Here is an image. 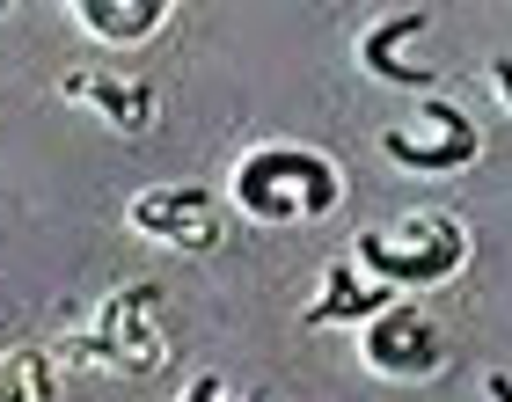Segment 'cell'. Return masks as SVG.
Wrapping results in <instances>:
<instances>
[{
	"instance_id": "cell-1",
	"label": "cell",
	"mask_w": 512,
	"mask_h": 402,
	"mask_svg": "<svg viewBox=\"0 0 512 402\" xmlns=\"http://www.w3.org/2000/svg\"><path fill=\"white\" fill-rule=\"evenodd\" d=\"M227 205L256 227H300L344 205V169L322 147H293V139H264L235 161Z\"/></svg>"
},
{
	"instance_id": "cell-2",
	"label": "cell",
	"mask_w": 512,
	"mask_h": 402,
	"mask_svg": "<svg viewBox=\"0 0 512 402\" xmlns=\"http://www.w3.org/2000/svg\"><path fill=\"white\" fill-rule=\"evenodd\" d=\"M161 293L154 286H118L96 300L74 337L52 344V366L66 373H103V381H147V373L169 359V337H161Z\"/></svg>"
},
{
	"instance_id": "cell-3",
	"label": "cell",
	"mask_w": 512,
	"mask_h": 402,
	"mask_svg": "<svg viewBox=\"0 0 512 402\" xmlns=\"http://www.w3.org/2000/svg\"><path fill=\"white\" fill-rule=\"evenodd\" d=\"M344 256L388 293H425V286H447V278L469 271V227L454 212H403L395 227H359Z\"/></svg>"
},
{
	"instance_id": "cell-4",
	"label": "cell",
	"mask_w": 512,
	"mask_h": 402,
	"mask_svg": "<svg viewBox=\"0 0 512 402\" xmlns=\"http://www.w3.org/2000/svg\"><path fill=\"white\" fill-rule=\"evenodd\" d=\"M381 154L395 161V169H410V176H461V169H476L483 132H476V117L454 96H425L410 125L381 132Z\"/></svg>"
},
{
	"instance_id": "cell-5",
	"label": "cell",
	"mask_w": 512,
	"mask_h": 402,
	"mask_svg": "<svg viewBox=\"0 0 512 402\" xmlns=\"http://www.w3.org/2000/svg\"><path fill=\"white\" fill-rule=\"evenodd\" d=\"M125 227L139 234V242H161V249H176V256H198V249H220L227 212H220V198L205 191V183H147V191H132Z\"/></svg>"
},
{
	"instance_id": "cell-6",
	"label": "cell",
	"mask_w": 512,
	"mask_h": 402,
	"mask_svg": "<svg viewBox=\"0 0 512 402\" xmlns=\"http://www.w3.org/2000/svg\"><path fill=\"white\" fill-rule=\"evenodd\" d=\"M359 359H366V373H381V381H439V366H447V329L432 322V307L395 300L388 315H374L359 329Z\"/></svg>"
},
{
	"instance_id": "cell-7",
	"label": "cell",
	"mask_w": 512,
	"mask_h": 402,
	"mask_svg": "<svg viewBox=\"0 0 512 402\" xmlns=\"http://www.w3.org/2000/svg\"><path fill=\"white\" fill-rule=\"evenodd\" d=\"M59 103L96 110L118 139H147L161 125V88L125 74V66H66V74H59Z\"/></svg>"
},
{
	"instance_id": "cell-8",
	"label": "cell",
	"mask_w": 512,
	"mask_h": 402,
	"mask_svg": "<svg viewBox=\"0 0 512 402\" xmlns=\"http://www.w3.org/2000/svg\"><path fill=\"white\" fill-rule=\"evenodd\" d=\"M425 30H432V8H388L381 22H366V30H359L352 52H359V66H366L381 88H403V96L425 103V96H447L432 66L410 59V37H425Z\"/></svg>"
},
{
	"instance_id": "cell-9",
	"label": "cell",
	"mask_w": 512,
	"mask_h": 402,
	"mask_svg": "<svg viewBox=\"0 0 512 402\" xmlns=\"http://www.w3.org/2000/svg\"><path fill=\"white\" fill-rule=\"evenodd\" d=\"M403 300V293H388V286H374L352 256H330V271H322V286H315V300H308V329H366L374 315H388V307Z\"/></svg>"
},
{
	"instance_id": "cell-10",
	"label": "cell",
	"mask_w": 512,
	"mask_h": 402,
	"mask_svg": "<svg viewBox=\"0 0 512 402\" xmlns=\"http://www.w3.org/2000/svg\"><path fill=\"white\" fill-rule=\"evenodd\" d=\"M66 15L96 44H147V37H161V22L176 15V0H74Z\"/></svg>"
},
{
	"instance_id": "cell-11",
	"label": "cell",
	"mask_w": 512,
	"mask_h": 402,
	"mask_svg": "<svg viewBox=\"0 0 512 402\" xmlns=\"http://www.w3.org/2000/svg\"><path fill=\"white\" fill-rule=\"evenodd\" d=\"M0 402H52V359L8 351V359H0Z\"/></svg>"
},
{
	"instance_id": "cell-12",
	"label": "cell",
	"mask_w": 512,
	"mask_h": 402,
	"mask_svg": "<svg viewBox=\"0 0 512 402\" xmlns=\"http://www.w3.org/2000/svg\"><path fill=\"white\" fill-rule=\"evenodd\" d=\"M176 402H286V395H278V388H242L235 373H198Z\"/></svg>"
},
{
	"instance_id": "cell-13",
	"label": "cell",
	"mask_w": 512,
	"mask_h": 402,
	"mask_svg": "<svg viewBox=\"0 0 512 402\" xmlns=\"http://www.w3.org/2000/svg\"><path fill=\"white\" fill-rule=\"evenodd\" d=\"M491 96L512 110V52H498V59H491Z\"/></svg>"
},
{
	"instance_id": "cell-14",
	"label": "cell",
	"mask_w": 512,
	"mask_h": 402,
	"mask_svg": "<svg viewBox=\"0 0 512 402\" xmlns=\"http://www.w3.org/2000/svg\"><path fill=\"white\" fill-rule=\"evenodd\" d=\"M483 402H512V373H505V366L483 373Z\"/></svg>"
},
{
	"instance_id": "cell-15",
	"label": "cell",
	"mask_w": 512,
	"mask_h": 402,
	"mask_svg": "<svg viewBox=\"0 0 512 402\" xmlns=\"http://www.w3.org/2000/svg\"><path fill=\"white\" fill-rule=\"evenodd\" d=\"M0 15H8V0H0Z\"/></svg>"
}]
</instances>
